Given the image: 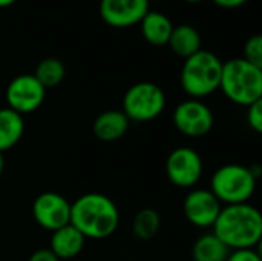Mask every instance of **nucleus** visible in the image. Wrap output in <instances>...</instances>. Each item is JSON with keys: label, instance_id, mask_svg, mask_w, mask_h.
<instances>
[{"label": "nucleus", "instance_id": "nucleus-4", "mask_svg": "<svg viewBox=\"0 0 262 261\" xmlns=\"http://www.w3.org/2000/svg\"><path fill=\"white\" fill-rule=\"evenodd\" d=\"M223 62L210 51L200 49L187 57L181 68V88L195 100H201L220 89Z\"/></svg>", "mask_w": 262, "mask_h": 261}, {"label": "nucleus", "instance_id": "nucleus-13", "mask_svg": "<svg viewBox=\"0 0 262 261\" xmlns=\"http://www.w3.org/2000/svg\"><path fill=\"white\" fill-rule=\"evenodd\" d=\"M86 238L69 223L52 232L49 242V251L58 260L75 258L84 248Z\"/></svg>", "mask_w": 262, "mask_h": 261}, {"label": "nucleus", "instance_id": "nucleus-19", "mask_svg": "<svg viewBox=\"0 0 262 261\" xmlns=\"http://www.w3.org/2000/svg\"><path fill=\"white\" fill-rule=\"evenodd\" d=\"M32 75L41 83V86L45 89L55 88L63 82V78L66 75V68L61 60H58L55 57H48V58H43L37 65L35 72Z\"/></svg>", "mask_w": 262, "mask_h": 261}, {"label": "nucleus", "instance_id": "nucleus-17", "mask_svg": "<svg viewBox=\"0 0 262 261\" xmlns=\"http://www.w3.org/2000/svg\"><path fill=\"white\" fill-rule=\"evenodd\" d=\"M167 45L177 55L186 60L187 57L196 54L201 49V35L190 25L173 26Z\"/></svg>", "mask_w": 262, "mask_h": 261}, {"label": "nucleus", "instance_id": "nucleus-23", "mask_svg": "<svg viewBox=\"0 0 262 261\" xmlns=\"http://www.w3.org/2000/svg\"><path fill=\"white\" fill-rule=\"evenodd\" d=\"M226 261H262L261 255L255 249H241V251H230Z\"/></svg>", "mask_w": 262, "mask_h": 261}, {"label": "nucleus", "instance_id": "nucleus-27", "mask_svg": "<svg viewBox=\"0 0 262 261\" xmlns=\"http://www.w3.org/2000/svg\"><path fill=\"white\" fill-rule=\"evenodd\" d=\"M3 171H5V157H3V154L0 152V175L3 174Z\"/></svg>", "mask_w": 262, "mask_h": 261}, {"label": "nucleus", "instance_id": "nucleus-28", "mask_svg": "<svg viewBox=\"0 0 262 261\" xmlns=\"http://www.w3.org/2000/svg\"><path fill=\"white\" fill-rule=\"evenodd\" d=\"M184 2H187V3H200L203 0H184Z\"/></svg>", "mask_w": 262, "mask_h": 261}, {"label": "nucleus", "instance_id": "nucleus-25", "mask_svg": "<svg viewBox=\"0 0 262 261\" xmlns=\"http://www.w3.org/2000/svg\"><path fill=\"white\" fill-rule=\"evenodd\" d=\"M218 6L221 8H227V9H233V8H239L244 3H247L249 0H213Z\"/></svg>", "mask_w": 262, "mask_h": 261}, {"label": "nucleus", "instance_id": "nucleus-18", "mask_svg": "<svg viewBox=\"0 0 262 261\" xmlns=\"http://www.w3.org/2000/svg\"><path fill=\"white\" fill-rule=\"evenodd\" d=\"M230 249L213 234L201 235L192 248L193 261H226Z\"/></svg>", "mask_w": 262, "mask_h": 261}, {"label": "nucleus", "instance_id": "nucleus-12", "mask_svg": "<svg viewBox=\"0 0 262 261\" xmlns=\"http://www.w3.org/2000/svg\"><path fill=\"white\" fill-rule=\"evenodd\" d=\"M149 11L147 0H101L100 15L112 28L138 25Z\"/></svg>", "mask_w": 262, "mask_h": 261}, {"label": "nucleus", "instance_id": "nucleus-15", "mask_svg": "<svg viewBox=\"0 0 262 261\" xmlns=\"http://www.w3.org/2000/svg\"><path fill=\"white\" fill-rule=\"evenodd\" d=\"M143 37L147 43L154 46H164L169 43L173 25L167 15L158 11H147V14L140 22Z\"/></svg>", "mask_w": 262, "mask_h": 261}, {"label": "nucleus", "instance_id": "nucleus-22", "mask_svg": "<svg viewBox=\"0 0 262 261\" xmlns=\"http://www.w3.org/2000/svg\"><path fill=\"white\" fill-rule=\"evenodd\" d=\"M247 125L256 134L262 132V100L247 106Z\"/></svg>", "mask_w": 262, "mask_h": 261}, {"label": "nucleus", "instance_id": "nucleus-24", "mask_svg": "<svg viewBox=\"0 0 262 261\" xmlns=\"http://www.w3.org/2000/svg\"><path fill=\"white\" fill-rule=\"evenodd\" d=\"M28 261H60L51 251L48 249H37L35 252H32V255L29 257Z\"/></svg>", "mask_w": 262, "mask_h": 261}, {"label": "nucleus", "instance_id": "nucleus-6", "mask_svg": "<svg viewBox=\"0 0 262 261\" xmlns=\"http://www.w3.org/2000/svg\"><path fill=\"white\" fill-rule=\"evenodd\" d=\"M164 91L152 82L132 85L123 97V114L129 122L146 123L161 115L166 108Z\"/></svg>", "mask_w": 262, "mask_h": 261}, {"label": "nucleus", "instance_id": "nucleus-2", "mask_svg": "<svg viewBox=\"0 0 262 261\" xmlns=\"http://www.w3.org/2000/svg\"><path fill=\"white\" fill-rule=\"evenodd\" d=\"M213 234L230 251L255 249L262 238L261 212L249 203L224 206L213 225Z\"/></svg>", "mask_w": 262, "mask_h": 261}, {"label": "nucleus", "instance_id": "nucleus-5", "mask_svg": "<svg viewBox=\"0 0 262 261\" xmlns=\"http://www.w3.org/2000/svg\"><path fill=\"white\" fill-rule=\"evenodd\" d=\"M256 177L250 168L230 163L218 168L210 180V192L221 205L249 203L256 189Z\"/></svg>", "mask_w": 262, "mask_h": 261}, {"label": "nucleus", "instance_id": "nucleus-21", "mask_svg": "<svg viewBox=\"0 0 262 261\" xmlns=\"http://www.w3.org/2000/svg\"><path fill=\"white\" fill-rule=\"evenodd\" d=\"M244 60L262 68V37L259 34L252 35L244 45Z\"/></svg>", "mask_w": 262, "mask_h": 261}, {"label": "nucleus", "instance_id": "nucleus-29", "mask_svg": "<svg viewBox=\"0 0 262 261\" xmlns=\"http://www.w3.org/2000/svg\"><path fill=\"white\" fill-rule=\"evenodd\" d=\"M147 2H149V3H150V2H158V0H147Z\"/></svg>", "mask_w": 262, "mask_h": 261}, {"label": "nucleus", "instance_id": "nucleus-9", "mask_svg": "<svg viewBox=\"0 0 262 261\" xmlns=\"http://www.w3.org/2000/svg\"><path fill=\"white\" fill-rule=\"evenodd\" d=\"M8 108L20 115L37 111L46 97V89L32 74H21L14 77L5 92Z\"/></svg>", "mask_w": 262, "mask_h": 261}, {"label": "nucleus", "instance_id": "nucleus-26", "mask_svg": "<svg viewBox=\"0 0 262 261\" xmlns=\"http://www.w3.org/2000/svg\"><path fill=\"white\" fill-rule=\"evenodd\" d=\"M17 0H0V8H6V6H11L12 3H15Z\"/></svg>", "mask_w": 262, "mask_h": 261}, {"label": "nucleus", "instance_id": "nucleus-8", "mask_svg": "<svg viewBox=\"0 0 262 261\" xmlns=\"http://www.w3.org/2000/svg\"><path fill=\"white\" fill-rule=\"evenodd\" d=\"M204 171L201 155L187 146L173 149L166 160V174L172 185L189 189L193 188Z\"/></svg>", "mask_w": 262, "mask_h": 261}, {"label": "nucleus", "instance_id": "nucleus-10", "mask_svg": "<svg viewBox=\"0 0 262 261\" xmlns=\"http://www.w3.org/2000/svg\"><path fill=\"white\" fill-rule=\"evenodd\" d=\"M35 223L46 231H57L71 223V203L57 192H43L32 203Z\"/></svg>", "mask_w": 262, "mask_h": 261}, {"label": "nucleus", "instance_id": "nucleus-11", "mask_svg": "<svg viewBox=\"0 0 262 261\" xmlns=\"http://www.w3.org/2000/svg\"><path fill=\"white\" fill-rule=\"evenodd\" d=\"M221 208L223 205L210 189H192L183 202L184 217L190 225L201 229L213 228Z\"/></svg>", "mask_w": 262, "mask_h": 261}, {"label": "nucleus", "instance_id": "nucleus-7", "mask_svg": "<svg viewBox=\"0 0 262 261\" xmlns=\"http://www.w3.org/2000/svg\"><path fill=\"white\" fill-rule=\"evenodd\" d=\"M172 120L175 128L187 137L200 138L207 135L215 123V117L212 109L201 100H186L180 103L173 114Z\"/></svg>", "mask_w": 262, "mask_h": 261}, {"label": "nucleus", "instance_id": "nucleus-1", "mask_svg": "<svg viewBox=\"0 0 262 261\" xmlns=\"http://www.w3.org/2000/svg\"><path fill=\"white\" fill-rule=\"evenodd\" d=\"M71 225L86 240H104L118 229L120 211L107 195L89 192L71 203Z\"/></svg>", "mask_w": 262, "mask_h": 261}, {"label": "nucleus", "instance_id": "nucleus-20", "mask_svg": "<svg viewBox=\"0 0 262 261\" xmlns=\"http://www.w3.org/2000/svg\"><path fill=\"white\" fill-rule=\"evenodd\" d=\"M160 226H161L160 214L152 208H146L137 212L134 223H132V231L138 240L147 242V240H152L158 234Z\"/></svg>", "mask_w": 262, "mask_h": 261}, {"label": "nucleus", "instance_id": "nucleus-16", "mask_svg": "<svg viewBox=\"0 0 262 261\" xmlns=\"http://www.w3.org/2000/svg\"><path fill=\"white\" fill-rule=\"evenodd\" d=\"M25 120L9 108H0V152L12 149L23 137Z\"/></svg>", "mask_w": 262, "mask_h": 261}, {"label": "nucleus", "instance_id": "nucleus-14", "mask_svg": "<svg viewBox=\"0 0 262 261\" xmlns=\"http://www.w3.org/2000/svg\"><path fill=\"white\" fill-rule=\"evenodd\" d=\"M129 118L123 114V111H106L101 112L95 122H94V134L98 140L101 142H117L121 137H124V134L129 131Z\"/></svg>", "mask_w": 262, "mask_h": 261}, {"label": "nucleus", "instance_id": "nucleus-3", "mask_svg": "<svg viewBox=\"0 0 262 261\" xmlns=\"http://www.w3.org/2000/svg\"><path fill=\"white\" fill-rule=\"evenodd\" d=\"M220 89L235 105L250 106L262 100V68L243 57L223 63Z\"/></svg>", "mask_w": 262, "mask_h": 261}]
</instances>
